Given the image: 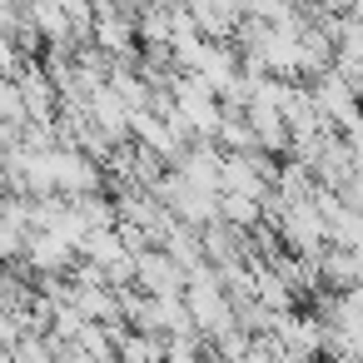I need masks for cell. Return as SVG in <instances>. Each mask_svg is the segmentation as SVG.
<instances>
[{
    "label": "cell",
    "mask_w": 363,
    "mask_h": 363,
    "mask_svg": "<svg viewBox=\"0 0 363 363\" xmlns=\"http://www.w3.org/2000/svg\"><path fill=\"white\" fill-rule=\"evenodd\" d=\"M110 308H115V303H110V298H100V294H90V298H85V313H110Z\"/></svg>",
    "instance_id": "cell-1"
},
{
    "label": "cell",
    "mask_w": 363,
    "mask_h": 363,
    "mask_svg": "<svg viewBox=\"0 0 363 363\" xmlns=\"http://www.w3.org/2000/svg\"><path fill=\"white\" fill-rule=\"evenodd\" d=\"M169 363H194V348H189V343H174V358H169Z\"/></svg>",
    "instance_id": "cell-2"
}]
</instances>
